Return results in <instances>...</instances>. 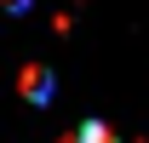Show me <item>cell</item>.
<instances>
[{
    "instance_id": "cell-2",
    "label": "cell",
    "mask_w": 149,
    "mask_h": 143,
    "mask_svg": "<svg viewBox=\"0 0 149 143\" xmlns=\"http://www.w3.org/2000/svg\"><path fill=\"white\" fill-rule=\"evenodd\" d=\"M23 92H29L35 103H40V97H52V74H46V69H29V74H23Z\"/></svg>"
},
{
    "instance_id": "cell-1",
    "label": "cell",
    "mask_w": 149,
    "mask_h": 143,
    "mask_svg": "<svg viewBox=\"0 0 149 143\" xmlns=\"http://www.w3.org/2000/svg\"><path fill=\"white\" fill-rule=\"evenodd\" d=\"M63 143H120V137H115V132H109L103 120H86V126H74V132H69Z\"/></svg>"
},
{
    "instance_id": "cell-3",
    "label": "cell",
    "mask_w": 149,
    "mask_h": 143,
    "mask_svg": "<svg viewBox=\"0 0 149 143\" xmlns=\"http://www.w3.org/2000/svg\"><path fill=\"white\" fill-rule=\"evenodd\" d=\"M6 6H12V12H23V6H29V0H6Z\"/></svg>"
}]
</instances>
